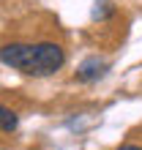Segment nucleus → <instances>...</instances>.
<instances>
[{
	"label": "nucleus",
	"instance_id": "obj_1",
	"mask_svg": "<svg viewBox=\"0 0 142 150\" xmlns=\"http://www.w3.org/2000/svg\"><path fill=\"white\" fill-rule=\"evenodd\" d=\"M66 63V49L55 41H38L33 44V55L30 63L25 68V74L30 76H52L55 71H60Z\"/></svg>",
	"mask_w": 142,
	"mask_h": 150
},
{
	"label": "nucleus",
	"instance_id": "obj_2",
	"mask_svg": "<svg viewBox=\"0 0 142 150\" xmlns=\"http://www.w3.org/2000/svg\"><path fill=\"white\" fill-rule=\"evenodd\" d=\"M30 55H33V44H25V41H11L0 47V63L8 68H16V71L28 68Z\"/></svg>",
	"mask_w": 142,
	"mask_h": 150
},
{
	"label": "nucleus",
	"instance_id": "obj_3",
	"mask_svg": "<svg viewBox=\"0 0 142 150\" xmlns=\"http://www.w3.org/2000/svg\"><path fill=\"white\" fill-rule=\"evenodd\" d=\"M107 71H109V63L104 57H99V55H90L77 66V79L79 82H99Z\"/></svg>",
	"mask_w": 142,
	"mask_h": 150
},
{
	"label": "nucleus",
	"instance_id": "obj_4",
	"mask_svg": "<svg viewBox=\"0 0 142 150\" xmlns=\"http://www.w3.org/2000/svg\"><path fill=\"white\" fill-rule=\"evenodd\" d=\"M16 128H19V115L11 107H3V104H0V131H3V134H14Z\"/></svg>",
	"mask_w": 142,
	"mask_h": 150
},
{
	"label": "nucleus",
	"instance_id": "obj_5",
	"mask_svg": "<svg viewBox=\"0 0 142 150\" xmlns=\"http://www.w3.org/2000/svg\"><path fill=\"white\" fill-rule=\"evenodd\" d=\"M112 11H115V8H112V3L101 0V3H96V8H93V19H104V16H109Z\"/></svg>",
	"mask_w": 142,
	"mask_h": 150
},
{
	"label": "nucleus",
	"instance_id": "obj_6",
	"mask_svg": "<svg viewBox=\"0 0 142 150\" xmlns=\"http://www.w3.org/2000/svg\"><path fill=\"white\" fill-rule=\"evenodd\" d=\"M118 150H142V145H131V142H129V145H120Z\"/></svg>",
	"mask_w": 142,
	"mask_h": 150
}]
</instances>
